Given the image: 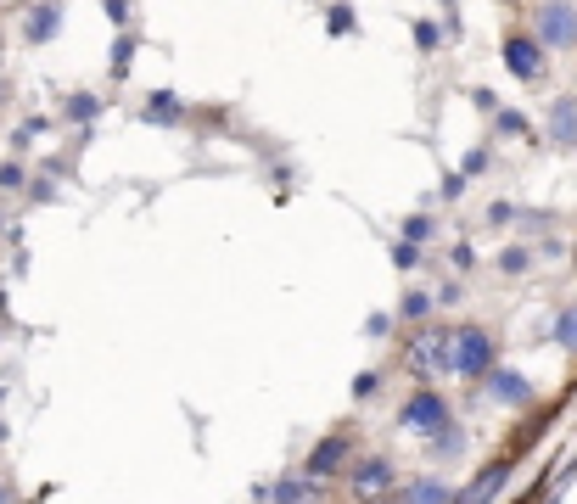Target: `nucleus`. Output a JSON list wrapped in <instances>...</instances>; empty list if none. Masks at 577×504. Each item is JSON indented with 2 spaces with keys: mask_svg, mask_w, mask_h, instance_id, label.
Returning a JSON list of instances; mask_svg holds the SVG:
<instances>
[{
  "mask_svg": "<svg viewBox=\"0 0 577 504\" xmlns=\"http://www.w3.org/2000/svg\"><path fill=\"white\" fill-rule=\"evenodd\" d=\"M449 370H460V376H488L493 370V336L482 325H460L449 336Z\"/></svg>",
  "mask_w": 577,
  "mask_h": 504,
  "instance_id": "obj_1",
  "label": "nucleus"
},
{
  "mask_svg": "<svg viewBox=\"0 0 577 504\" xmlns=\"http://www.w3.org/2000/svg\"><path fill=\"white\" fill-rule=\"evenodd\" d=\"M449 336L454 331H415V336H409V348H404L409 370H415V376H437V370H449Z\"/></svg>",
  "mask_w": 577,
  "mask_h": 504,
  "instance_id": "obj_2",
  "label": "nucleus"
},
{
  "mask_svg": "<svg viewBox=\"0 0 577 504\" xmlns=\"http://www.w3.org/2000/svg\"><path fill=\"white\" fill-rule=\"evenodd\" d=\"M404 426H415V432H443V426H449V404H443L437 392H415L404 404Z\"/></svg>",
  "mask_w": 577,
  "mask_h": 504,
  "instance_id": "obj_3",
  "label": "nucleus"
},
{
  "mask_svg": "<svg viewBox=\"0 0 577 504\" xmlns=\"http://www.w3.org/2000/svg\"><path fill=\"white\" fill-rule=\"evenodd\" d=\"M538 34H544V45H572L577 40V12L566 0H549L544 12H538Z\"/></svg>",
  "mask_w": 577,
  "mask_h": 504,
  "instance_id": "obj_4",
  "label": "nucleus"
},
{
  "mask_svg": "<svg viewBox=\"0 0 577 504\" xmlns=\"http://www.w3.org/2000/svg\"><path fill=\"white\" fill-rule=\"evenodd\" d=\"M387 488H393V465L387 460L353 465V493H359V499H387Z\"/></svg>",
  "mask_w": 577,
  "mask_h": 504,
  "instance_id": "obj_5",
  "label": "nucleus"
},
{
  "mask_svg": "<svg viewBox=\"0 0 577 504\" xmlns=\"http://www.w3.org/2000/svg\"><path fill=\"white\" fill-rule=\"evenodd\" d=\"M505 476H510V465H505V460H499V465H482V471L471 476V488H465L454 504H493V493L505 488Z\"/></svg>",
  "mask_w": 577,
  "mask_h": 504,
  "instance_id": "obj_6",
  "label": "nucleus"
},
{
  "mask_svg": "<svg viewBox=\"0 0 577 504\" xmlns=\"http://www.w3.org/2000/svg\"><path fill=\"white\" fill-rule=\"evenodd\" d=\"M505 62H510V73H516V79H538V73H544V45H533V40H505Z\"/></svg>",
  "mask_w": 577,
  "mask_h": 504,
  "instance_id": "obj_7",
  "label": "nucleus"
},
{
  "mask_svg": "<svg viewBox=\"0 0 577 504\" xmlns=\"http://www.w3.org/2000/svg\"><path fill=\"white\" fill-rule=\"evenodd\" d=\"M488 392L499 404H527V398H533V387H527L516 370H488Z\"/></svg>",
  "mask_w": 577,
  "mask_h": 504,
  "instance_id": "obj_8",
  "label": "nucleus"
},
{
  "mask_svg": "<svg viewBox=\"0 0 577 504\" xmlns=\"http://www.w3.org/2000/svg\"><path fill=\"white\" fill-rule=\"evenodd\" d=\"M342 460H348V443H342V437H325V443L309 454V476H331Z\"/></svg>",
  "mask_w": 577,
  "mask_h": 504,
  "instance_id": "obj_9",
  "label": "nucleus"
},
{
  "mask_svg": "<svg viewBox=\"0 0 577 504\" xmlns=\"http://www.w3.org/2000/svg\"><path fill=\"white\" fill-rule=\"evenodd\" d=\"M314 493H320V488H314L309 476H292V482H281V488L269 493V499H275V504H309Z\"/></svg>",
  "mask_w": 577,
  "mask_h": 504,
  "instance_id": "obj_10",
  "label": "nucleus"
},
{
  "mask_svg": "<svg viewBox=\"0 0 577 504\" xmlns=\"http://www.w3.org/2000/svg\"><path fill=\"white\" fill-rule=\"evenodd\" d=\"M404 499L409 504H449V488H443V482H415Z\"/></svg>",
  "mask_w": 577,
  "mask_h": 504,
  "instance_id": "obj_11",
  "label": "nucleus"
},
{
  "mask_svg": "<svg viewBox=\"0 0 577 504\" xmlns=\"http://www.w3.org/2000/svg\"><path fill=\"white\" fill-rule=\"evenodd\" d=\"M555 140H577V112L566 107V101L555 107Z\"/></svg>",
  "mask_w": 577,
  "mask_h": 504,
  "instance_id": "obj_12",
  "label": "nucleus"
},
{
  "mask_svg": "<svg viewBox=\"0 0 577 504\" xmlns=\"http://www.w3.org/2000/svg\"><path fill=\"white\" fill-rule=\"evenodd\" d=\"M51 28H57V6H40V12H34V23H29V34H34V40H45Z\"/></svg>",
  "mask_w": 577,
  "mask_h": 504,
  "instance_id": "obj_13",
  "label": "nucleus"
},
{
  "mask_svg": "<svg viewBox=\"0 0 577 504\" xmlns=\"http://www.w3.org/2000/svg\"><path fill=\"white\" fill-rule=\"evenodd\" d=\"M555 336H561L566 348H577V308H566V314H561V325H555Z\"/></svg>",
  "mask_w": 577,
  "mask_h": 504,
  "instance_id": "obj_14",
  "label": "nucleus"
},
{
  "mask_svg": "<svg viewBox=\"0 0 577 504\" xmlns=\"http://www.w3.org/2000/svg\"><path fill=\"white\" fill-rule=\"evenodd\" d=\"M426 308H432V303H426V292H409V297H404V314H409V320H421Z\"/></svg>",
  "mask_w": 577,
  "mask_h": 504,
  "instance_id": "obj_15",
  "label": "nucleus"
},
{
  "mask_svg": "<svg viewBox=\"0 0 577 504\" xmlns=\"http://www.w3.org/2000/svg\"><path fill=\"white\" fill-rule=\"evenodd\" d=\"M521 269H527V252L510 247V252H505V275H521Z\"/></svg>",
  "mask_w": 577,
  "mask_h": 504,
  "instance_id": "obj_16",
  "label": "nucleus"
},
{
  "mask_svg": "<svg viewBox=\"0 0 577 504\" xmlns=\"http://www.w3.org/2000/svg\"><path fill=\"white\" fill-rule=\"evenodd\" d=\"M415 40H421V51H432V45H437V28L421 23V28H415Z\"/></svg>",
  "mask_w": 577,
  "mask_h": 504,
  "instance_id": "obj_17",
  "label": "nucleus"
},
{
  "mask_svg": "<svg viewBox=\"0 0 577 504\" xmlns=\"http://www.w3.org/2000/svg\"><path fill=\"white\" fill-rule=\"evenodd\" d=\"M393 258H398V264H404V269H415V241H404V247H393Z\"/></svg>",
  "mask_w": 577,
  "mask_h": 504,
  "instance_id": "obj_18",
  "label": "nucleus"
},
{
  "mask_svg": "<svg viewBox=\"0 0 577 504\" xmlns=\"http://www.w3.org/2000/svg\"><path fill=\"white\" fill-rule=\"evenodd\" d=\"M0 504H17V499H12V488H6V482H0Z\"/></svg>",
  "mask_w": 577,
  "mask_h": 504,
  "instance_id": "obj_19",
  "label": "nucleus"
}]
</instances>
